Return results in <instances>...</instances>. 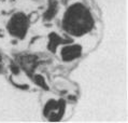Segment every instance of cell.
Returning a JSON list of instances; mask_svg holds the SVG:
<instances>
[{
  "instance_id": "obj_1",
  "label": "cell",
  "mask_w": 128,
  "mask_h": 123,
  "mask_svg": "<svg viewBox=\"0 0 128 123\" xmlns=\"http://www.w3.org/2000/svg\"><path fill=\"white\" fill-rule=\"evenodd\" d=\"M94 27V17L90 11L82 3H74L66 11L62 20V28L72 36H83Z\"/></svg>"
},
{
  "instance_id": "obj_2",
  "label": "cell",
  "mask_w": 128,
  "mask_h": 123,
  "mask_svg": "<svg viewBox=\"0 0 128 123\" xmlns=\"http://www.w3.org/2000/svg\"><path fill=\"white\" fill-rule=\"evenodd\" d=\"M28 28H29V17L22 12L14 14L6 25V29L10 35L20 39H23L26 36Z\"/></svg>"
},
{
  "instance_id": "obj_3",
  "label": "cell",
  "mask_w": 128,
  "mask_h": 123,
  "mask_svg": "<svg viewBox=\"0 0 128 123\" xmlns=\"http://www.w3.org/2000/svg\"><path fill=\"white\" fill-rule=\"evenodd\" d=\"M65 106L66 104L62 99L59 100H50L46 103L44 107L43 112L45 117H48L51 121H58L62 119L64 112H65Z\"/></svg>"
},
{
  "instance_id": "obj_4",
  "label": "cell",
  "mask_w": 128,
  "mask_h": 123,
  "mask_svg": "<svg viewBox=\"0 0 128 123\" xmlns=\"http://www.w3.org/2000/svg\"><path fill=\"white\" fill-rule=\"evenodd\" d=\"M62 58L65 62H71L79 58L82 54V46L79 44H69L65 45L62 49Z\"/></svg>"
},
{
  "instance_id": "obj_5",
  "label": "cell",
  "mask_w": 128,
  "mask_h": 123,
  "mask_svg": "<svg viewBox=\"0 0 128 123\" xmlns=\"http://www.w3.org/2000/svg\"><path fill=\"white\" fill-rule=\"evenodd\" d=\"M20 65L27 72H31L34 71V67L37 66V57L36 56H31V55H27V56H22L20 57Z\"/></svg>"
},
{
  "instance_id": "obj_6",
  "label": "cell",
  "mask_w": 128,
  "mask_h": 123,
  "mask_svg": "<svg viewBox=\"0 0 128 123\" xmlns=\"http://www.w3.org/2000/svg\"><path fill=\"white\" fill-rule=\"evenodd\" d=\"M67 44V43H71V40H64L59 37L58 35H56L55 32L50 35V42H48V49L51 50L52 52H55L56 51V48L59 45V44Z\"/></svg>"
},
{
  "instance_id": "obj_7",
  "label": "cell",
  "mask_w": 128,
  "mask_h": 123,
  "mask_svg": "<svg viewBox=\"0 0 128 123\" xmlns=\"http://www.w3.org/2000/svg\"><path fill=\"white\" fill-rule=\"evenodd\" d=\"M57 8H58V5L56 2V0H51L48 3V8L46 10V12L44 13L43 17L45 20H52L56 15V13H57Z\"/></svg>"
},
{
  "instance_id": "obj_8",
  "label": "cell",
  "mask_w": 128,
  "mask_h": 123,
  "mask_svg": "<svg viewBox=\"0 0 128 123\" xmlns=\"http://www.w3.org/2000/svg\"><path fill=\"white\" fill-rule=\"evenodd\" d=\"M34 82L37 83V84H39L40 86H42V88L48 89V86H46V84H45V82H44V78L41 77V76H36L34 77Z\"/></svg>"
},
{
  "instance_id": "obj_9",
  "label": "cell",
  "mask_w": 128,
  "mask_h": 123,
  "mask_svg": "<svg viewBox=\"0 0 128 123\" xmlns=\"http://www.w3.org/2000/svg\"><path fill=\"white\" fill-rule=\"evenodd\" d=\"M2 57H1V55H0V72L2 71Z\"/></svg>"
}]
</instances>
